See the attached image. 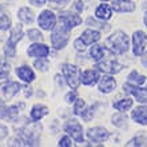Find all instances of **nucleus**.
<instances>
[{"instance_id": "7c9ffc66", "label": "nucleus", "mask_w": 147, "mask_h": 147, "mask_svg": "<svg viewBox=\"0 0 147 147\" xmlns=\"http://www.w3.org/2000/svg\"><path fill=\"white\" fill-rule=\"evenodd\" d=\"M27 36L30 40H32V42H40V40H43L42 32L39 31V30H35V28L30 30V31L27 32Z\"/></svg>"}, {"instance_id": "c756f323", "label": "nucleus", "mask_w": 147, "mask_h": 147, "mask_svg": "<svg viewBox=\"0 0 147 147\" xmlns=\"http://www.w3.org/2000/svg\"><path fill=\"white\" fill-rule=\"evenodd\" d=\"M9 64L4 58H0V78H7L9 75Z\"/></svg>"}, {"instance_id": "9b49d317", "label": "nucleus", "mask_w": 147, "mask_h": 147, "mask_svg": "<svg viewBox=\"0 0 147 147\" xmlns=\"http://www.w3.org/2000/svg\"><path fill=\"white\" fill-rule=\"evenodd\" d=\"M87 138H88L91 142H96V143H100V142H106V140L110 138V132L106 130L105 127H92L87 130Z\"/></svg>"}, {"instance_id": "20e7f679", "label": "nucleus", "mask_w": 147, "mask_h": 147, "mask_svg": "<svg viewBox=\"0 0 147 147\" xmlns=\"http://www.w3.org/2000/svg\"><path fill=\"white\" fill-rule=\"evenodd\" d=\"M62 71H63V75H64V79H66L67 84L70 86L72 90H76L79 86H80V70L79 67L74 66L71 63H64L62 67Z\"/></svg>"}, {"instance_id": "bb28decb", "label": "nucleus", "mask_w": 147, "mask_h": 147, "mask_svg": "<svg viewBox=\"0 0 147 147\" xmlns=\"http://www.w3.org/2000/svg\"><path fill=\"white\" fill-rule=\"evenodd\" d=\"M90 56L91 59H94L95 62H100L103 56H105V48L103 46H99V44H94L90 50Z\"/></svg>"}, {"instance_id": "f8f14e48", "label": "nucleus", "mask_w": 147, "mask_h": 147, "mask_svg": "<svg viewBox=\"0 0 147 147\" xmlns=\"http://www.w3.org/2000/svg\"><path fill=\"white\" fill-rule=\"evenodd\" d=\"M59 23L64 24L67 27L74 28V27H78L82 24V18L79 15H75L72 12H68V11H63L59 13Z\"/></svg>"}, {"instance_id": "6ab92c4d", "label": "nucleus", "mask_w": 147, "mask_h": 147, "mask_svg": "<svg viewBox=\"0 0 147 147\" xmlns=\"http://www.w3.org/2000/svg\"><path fill=\"white\" fill-rule=\"evenodd\" d=\"M22 88L19 83L16 82H8V83H4L3 87H1V95H3L5 99H11L19 92V90Z\"/></svg>"}, {"instance_id": "6e6552de", "label": "nucleus", "mask_w": 147, "mask_h": 147, "mask_svg": "<svg viewBox=\"0 0 147 147\" xmlns=\"http://www.w3.org/2000/svg\"><path fill=\"white\" fill-rule=\"evenodd\" d=\"M38 24H39V27L42 28V30H44V31L54 30V27L56 26V16H55L54 12L50 11V9H44V11L39 15Z\"/></svg>"}, {"instance_id": "72a5a7b5", "label": "nucleus", "mask_w": 147, "mask_h": 147, "mask_svg": "<svg viewBox=\"0 0 147 147\" xmlns=\"http://www.w3.org/2000/svg\"><path fill=\"white\" fill-rule=\"evenodd\" d=\"M80 116L84 122H90V120L94 118V109L92 107H88V109L83 110V111L80 112Z\"/></svg>"}, {"instance_id": "a19ab883", "label": "nucleus", "mask_w": 147, "mask_h": 147, "mask_svg": "<svg viewBox=\"0 0 147 147\" xmlns=\"http://www.w3.org/2000/svg\"><path fill=\"white\" fill-rule=\"evenodd\" d=\"M74 7H75V9H76L78 12H82L83 9H84V4H83V1H80V0H78V1H75V4H74Z\"/></svg>"}, {"instance_id": "4468645a", "label": "nucleus", "mask_w": 147, "mask_h": 147, "mask_svg": "<svg viewBox=\"0 0 147 147\" xmlns=\"http://www.w3.org/2000/svg\"><path fill=\"white\" fill-rule=\"evenodd\" d=\"M111 7L114 11L119 13H128L135 11V3L131 0H112Z\"/></svg>"}, {"instance_id": "aec40b11", "label": "nucleus", "mask_w": 147, "mask_h": 147, "mask_svg": "<svg viewBox=\"0 0 147 147\" xmlns=\"http://www.w3.org/2000/svg\"><path fill=\"white\" fill-rule=\"evenodd\" d=\"M95 16H96V19L102 20V22H107L112 16V7H110L109 4L106 3L99 4L95 9Z\"/></svg>"}, {"instance_id": "393cba45", "label": "nucleus", "mask_w": 147, "mask_h": 147, "mask_svg": "<svg viewBox=\"0 0 147 147\" xmlns=\"http://www.w3.org/2000/svg\"><path fill=\"white\" fill-rule=\"evenodd\" d=\"M112 107H114L115 110H118V111H120V112H126V111H128V110H131L132 99H130V98L119 99V100H116L115 103L112 105Z\"/></svg>"}, {"instance_id": "49530a36", "label": "nucleus", "mask_w": 147, "mask_h": 147, "mask_svg": "<svg viewBox=\"0 0 147 147\" xmlns=\"http://www.w3.org/2000/svg\"><path fill=\"white\" fill-rule=\"evenodd\" d=\"M143 22H144V26L147 27V11H146V13H144V16H143Z\"/></svg>"}, {"instance_id": "c9c22d12", "label": "nucleus", "mask_w": 147, "mask_h": 147, "mask_svg": "<svg viewBox=\"0 0 147 147\" xmlns=\"http://www.w3.org/2000/svg\"><path fill=\"white\" fill-rule=\"evenodd\" d=\"M68 1H70V0H50V4L54 8H56V9H60L62 7L67 5Z\"/></svg>"}, {"instance_id": "9d476101", "label": "nucleus", "mask_w": 147, "mask_h": 147, "mask_svg": "<svg viewBox=\"0 0 147 147\" xmlns=\"http://www.w3.org/2000/svg\"><path fill=\"white\" fill-rule=\"evenodd\" d=\"M123 90L127 94H130V95H132V96L135 98L136 102L147 105V90L146 88H140L136 84H132V83L127 82L126 84H123Z\"/></svg>"}, {"instance_id": "39448f33", "label": "nucleus", "mask_w": 147, "mask_h": 147, "mask_svg": "<svg viewBox=\"0 0 147 147\" xmlns=\"http://www.w3.org/2000/svg\"><path fill=\"white\" fill-rule=\"evenodd\" d=\"M22 38H23V30H22V26H18L11 31V35L5 43V47H4V55L7 58H15L16 44H18V42L22 40Z\"/></svg>"}, {"instance_id": "de8ad7c7", "label": "nucleus", "mask_w": 147, "mask_h": 147, "mask_svg": "<svg viewBox=\"0 0 147 147\" xmlns=\"http://www.w3.org/2000/svg\"><path fill=\"white\" fill-rule=\"evenodd\" d=\"M102 1H109V0H102Z\"/></svg>"}, {"instance_id": "5701e85b", "label": "nucleus", "mask_w": 147, "mask_h": 147, "mask_svg": "<svg viewBox=\"0 0 147 147\" xmlns=\"http://www.w3.org/2000/svg\"><path fill=\"white\" fill-rule=\"evenodd\" d=\"M126 146H147V132L138 131L135 136L126 143Z\"/></svg>"}, {"instance_id": "ea45409f", "label": "nucleus", "mask_w": 147, "mask_h": 147, "mask_svg": "<svg viewBox=\"0 0 147 147\" xmlns=\"http://www.w3.org/2000/svg\"><path fill=\"white\" fill-rule=\"evenodd\" d=\"M7 135H8V128L4 124H0V140L4 139Z\"/></svg>"}, {"instance_id": "f257e3e1", "label": "nucleus", "mask_w": 147, "mask_h": 147, "mask_svg": "<svg viewBox=\"0 0 147 147\" xmlns=\"http://www.w3.org/2000/svg\"><path fill=\"white\" fill-rule=\"evenodd\" d=\"M105 46L107 47V50L114 55H123L126 54L130 48V39H128L127 34L123 31H115L112 35H110L106 39Z\"/></svg>"}, {"instance_id": "79ce46f5", "label": "nucleus", "mask_w": 147, "mask_h": 147, "mask_svg": "<svg viewBox=\"0 0 147 147\" xmlns=\"http://www.w3.org/2000/svg\"><path fill=\"white\" fill-rule=\"evenodd\" d=\"M5 111H7V107L4 105V102L0 99V118H4V116H5Z\"/></svg>"}, {"instance_id": "423d86ee", "label": "nucleus", "mask_w": 147, "mask_h": 147, "mask_svg": "<svg viewBox=\"0 0 147 147\" xmlns=\"http://www.w3.org/2000/svg\"><path fill=\"white\" fill-rule=\"evenodd\" d=\"M64 131L78 143H83L84 135H83V127L76 119H68L64 123Z\"/></svg>"}, {"instance_id": "f704fd0d", "label": "nucleus", "mask_w": 147, "mask_h": 147, "mask_svg": "<svg viewBox=\"0 0 147 147\" xmlns=\"http://www.w3.org/2000/svg\"><path fill=\"white\" fill-rule=\"evenodd\" d=\"M35 67L40 71H47L48 68V62H47L46 58H39V60L35 62Z\"/></svg>"}, {"instance_id": "dca6fc26", "label": "nucleus", "mask_w": 147, "mask_h": 147, "mask_svg": "<svg viewBox=\"0 0 147 147\" xmlns=\"http://www.w3.org/2000/svg\"><path fill=\"white\" fill-rule=\"evenodd\" d=\"M100 79V71L99 70H86L80 75V82L84 86H95Z\"/></svg>"}, {"instance_id": "b1692460", "label": "nucleus", "mask_w": 147, "mask_h": 147, "mask_svg": "<svg viewBox=\"0 0 147 147\" xmlns=\"http://www.w3.org/2000/svg\"><path fill=\"white\" fill-rule=\"evenodd\" d=\"M18 18H19V20L23 22V23L31 24L32 22H34V12H32L30 8L23 7L18 11Z\"/></svg>"}, {"instance_id": "e433bc0d", "label": "nucleus", "mask_w": 147, "mask_h": 147, "mask_svg": "<svg viewBox=\"0 0 147 147\" xmlns=\"http://www.w3.org/2000/svg\"><path fill=\"white\" fill-rule=\"evenodd\" d=\"M78 99V92L75 91V90H72V91H70V92L66 94V98H64V100L67 102V103H75V100Z\"/></svg>"}, {"instance_id": "c03bdc74", "label": "nucleus", "mask_w": 147, "mask_h": 147, "mask_svg": "<svg viewBox=\"0 0 147 147\" xmlns=\"http://www.w3.org/2000/svg\"><path fill=\"white\" fill-rule=\"evenodd\" d=\"M31 95H32V88L31 87H28V86H26V87H24V96L30 98Z\"/></svg>"}, {"instance_id": "1a4fd4ad", "label": "nucleus", "mask_w": 147, "mask_h": 147, "mask_svg": "<svg viewBox=\"0 0 147 147\" xmlns=\"http://www.w3.org/2000/svg\"><path fill=\"white\" fill-rule=\"evenodd\" d=\"M96 68L100 72H106L110 75H115V74L120 72L124 68L123 64H120L119 62H116L114 59H105L103 62H99L96 64Z\"/></svg>"}, {"instance_id": "4c0bfd02", "label": "nucleus", "mask_w": 147, "mask_h": 147, "mask_svg": "<svg viewBox=\"0 0 147 147\" xmlns=\"http://www.w3.org/2000/svg\"><path fill=\"white\" fill-rule=\"evenodd\" d=\"M74 46H75V50L79 51V52H84V51H86V47H87L84 44V42H83L80 38L76 39V40L74 42Z\"/></svg>"}, {"instance_id": "2f4dec72", "label": "nucleus", "mask_w": 147, "mask_h": 147, "mask_svg": "<svg viewBox=\"0 0 147 147\" xmlns=\"http://www.w3.org/2000/svg\"><path fill=\"white\" fill-rule=\"evenodd\" d=\"M84 107H86L84 100L78 98L76 100H75V103H74V114L75 115H80V112L84 110Z\"/></svg>"}, {"instance_id": "ddd939ff", "label": "nucleus", "mask_w": 147, "mask_h": 147, "mask_svg": "<svg viewBox=\"0 0 147 147\" xmlns=\"http://www.w3.org/2000/svg\"><path fill=\"white\" fill-rule=\"evenodd\" d=\"M27 55L31 58H47L50 55V47L43 43H34L27 50Z\"/></svg>"}, {"instance_id": "0eeeda50", "label": "nucleus", "mask_w": 147, "mask_h": 147, "mask_svg": "<svg viewBox=\"0 0 147 147\" xmlns=\"http://www.w3.org/2000/svg\"><path fill=\"white\" fill-rule=\"evenodd\" d=\"M147 35L143 31H135L132 35V54L135 56H142L146 50Z\"/></svg>"}, {"instance_id": "58836bf2", "label": "nucleus", "mask_w": 147, "mask_h": 147, "mask_svg": "<svg viewBox=\"0 0 147 147\" xmlns=\"http://www.w3.org/2000/svg\"><path fill=\"white\" fill-rule=\"evenodd\" d=\"M58 144L60 147H71L72 146V140H71L68 136H63V138H60Z\"/></svg>"}, {"instance_id": "f3484780", "label": "nucleus", "mask_w": 147, "mask_h": 147, "mask_svg": "<svg viewBox=\"0 0 147 147\" xmlns=\"http://www.w3.org/2000/svg\"><path fill=\"white\" fill-rule=\"evenodd\" d=\"M131 119L140 126H147V106H139L132 110Z\"/></svg>"}, {"instance_id": "4be33fe9", "label": "nucleus", "mask_w": 147, "mask_h": 147, "mask_svg": "<svg viewBox=\"0 0 147 147\" xmlns=\"http://www.w3.org/2000/svg\"><path fill=\"white\" fill-rule=\"evenodd\" d=\"M48 114V109H47V106L44 105H35L34 107L31 109V120L34 122H38L43 118V116H46Z\"/></svg>"}, {"instance_id": "cd10ccee", "label": "nucleus", "mask_w": 147, "mask_h": 147, "mask_svg": "<svg viewBox=\"0 0 147 147\" xmlns=\"http://www.w3.org/2000/svg\"><path fill=\"white\" fill-rule=\"evenodd\" d=\"M127 82H130L132 84L140 86V84H143V83H146V76H144V75H140L138 71H131L127 76Z\"/></svg>"}, {"instance_id": "412c9836", "label": "nucleus", "mask_w": 147, "mask_h": 147, "mask_svg": "<svg viewBox=\"0 0 147 147\" xmlns=\"http://www.w3.org/2000/svg\"><path fill=\"white\" fill-rule=\"evenodd\" d=\"M16 75L19 76V79H22L26 83H31L34 79H35V74L34 71L30 68L28 66H22L16 68Z\"/></svg>"}, {"instance_id": "7ed1b4c3", "label": "nucleus", "mask_w": 147, "mask_h": 147, "mask_svg": "<svg viewBox=\"0 0 147 147\" xmlns=\"http://www.w3.org/2000/svg\"><path fill=\"white\" fill-rule=\"evenodd\" d=\"M40 134H42V126L40 124H31V126H26L20 131V138H22L23 144H26V146H35L39 142Z\"/></svg>"}, {"instance_id": "473e14b6", "label": "nucleus", "mask_w": 147, "mask_h": 147, "mask_svg": "<svg viewBox=\"0 0 147 147\" xmlns=\"http://www.w3.org/2000/svg\"><path fill=\"white\" fill-rule=\"evenodd\" d=\"M18 114H19V107H18V106H11V107H8L7 111H5V116L11 120L15 119L16 116H18Z\"/></svg>"}, {"instance_id": "2eb2a0df", "label": "nucleus", "mask_w": 147, "mask_h": 147, "mask_svg": "<svg viewBox=\"0 0 147 147\" xmlns=\"http://www.w3.org/2000/svg\"><path fill=\"white\" fill-rule=\"evenodd\" d=\"M98 88L102 94H110L116 88V80L111 75H106V76L100 78L98 82Z\"/></svg>"}, {"instance_id": "a18cd8bd", "label": "nucleus", "mask_w": 147, "mask_h": 147, "mask_svg": "<svg viewBox=\"0 0 147 147\" xmlns=\"http://www.w3.org/2000/svg\"><path fill=\"white\" fill-rule=\"evenodd\" d=\"M140 62H142V66L147 68V51L142 54V59H140Z\"/></svg>"}, {"instance_id": "a211bd4d", "label": "nucleus", "mask_w": 147, "mask_h": 147, "mask_svg": "<svg viewBox=\"0 0 147 147\" xmlns=\"http://www.w3.org/2000/svg\"><path fill=\"white\" fill-rule=\"evenodd\" d=\"M80 39L84 42L86 46H92V44H95L96 42H99L100 32L96 31V30H94V28H88V30H84V31L82 32Z\"/></svg>"}, {"instance_id": "a878e982", "label": "nucleus", "mask_w": 147, "mask_h": 147, "mask_svg": "<svg viewBox=\"0 0 147 147\" xmlns=\"http://www.w3.org/2000/svg\"><path fill=\"white\" fill-rule=\"evenodd\" d=\"M11 27V18L8 16V12L4 9V7L0 5V30L7 31Z\"/></svg>"}, {"instance_id": "f03ea898", "label": "nucleus", "mask_w": 147, "mask_h": 147, "mask_svg": "<svg viewBox=\"0 0 147 147\" xmlns=\"http://www.w3.org/2000/svg\"><path fill=\"white\" fill-rule=\"evenodd\" d=\"M71 28L59 23V26H55L51 34V43L55 50H63L67 46V43L70 40Z\"/></svg>"}, {"instance_id": "c85d7f7f", "label": "nucleus", "mask_w": 147, "mask_h": 147, "mask_svg": "<svg viewBox=\"0 0 147 147\" xmlns=\"http://www.w3.org/2000/svg\"><path fill=\"white\" fill-rule=\"evenodd\" d=\"M111 120H112V124L119 128L126 127V124H127V116H126L124 112H120V111H119V114H114Z\"/></svg>"}, {"instance_id": "37998d69", "label": "nucleus", "mask_w": 147, "mask_h": 147, "mask_svg": "<svg viewBox=\"0 0 147 147\" xmlns=\"http://www.w3.org/2000/svg\"><path fill=\"white\" fill-rule=\"evenodd\" d=\"M47 0H30V3L32 4V5H35V7H42V5H44L46 4Z\"/></svg>"}]
</instances>
